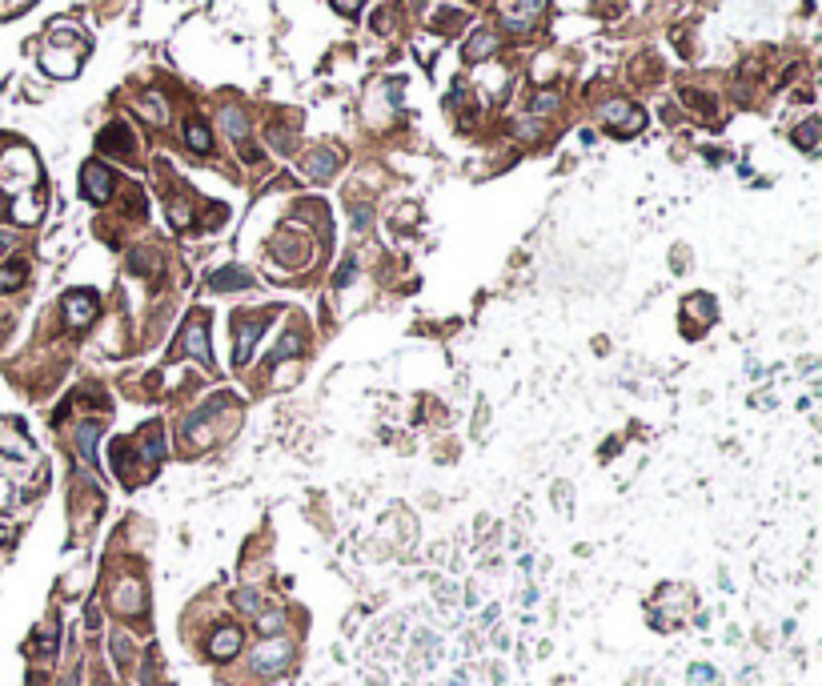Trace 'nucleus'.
Here are the masks:
<instances>
[{"instance_id": "f257e3e1", "label": "nucleus", "mask_w": 822, "mask_h": 686, "mask_svg": "<svg viewBox=\"0 0 822 686\" xmlns=\"http://www.w3.org/2000/svg\"><path fill=\"white\" fill-rule=\"evenodd\" d=\"M81 189L88 193V201H109V193H112V173L105 169V165H85V173H81Z\"/></svg>"}, {"instance_id": "f03ea898", "label": "nucleus", "mask_w": 822, "mask_h": 686, "mask_svg": "<svg viewBox=\"0 0 822 686\" xmlns=\"http://www.w3.org/2000/svg\"><path fill=\"white\" fill-rule=\"evenodd\" d=\"M602 117H606L610 125L618 121V125H622L618 133H638V129H642V112H638L634 105H622V100H618V105H606V109H602Z\"/></svg>"}, {"instance_id": "7ed1b4c3", "label": "nucleus", "mask_w": 822, "mask_h": 686, "mask_svg": "<svg viewBox=\"0 0 822 686\" xmlns=\"http://www.w3.org/2000/svg\"><path fill=\"white\" fill-rule=\"evenodd\" d=\"M64 309H68V321L73 325H85V321L97 317V297H93V293H68Z\"/></svg>"}, {"instance_id": "20e7f679", "label": "nucleus", "mask_w": 822, "mask_h": 686, "mask_svg": "<svg viewBox=\"0 0 822 686\" xmlns=\"http://www.w3.org/2000/svg\"><path fill=\"white\" fill-rule=\"evenodd\" d=\"M185 345L193 350V357L209 362V345H205V321H201V317H193V321H189V329H185Z\"/></svg>"}, {"instance_id": "39448f33", "label": "nucleus", "mask_w": 822, "mask_h": 686, "mask_svg": "<svg viewBox=\"0 0 822 686\" xmlns=\"http://www.w3.org/2000/svg\"><path fill=\"white\" fill-rule=\"evenodd\" d=\"M100 149H117V153H133V137L125 125H109L100 133Z\"/></svg>"}, {"instance_id": "423d86ee", "label": "nucleus", "mask_w": 822, "mask_h": 686, "mask_svg": "<svg viewBox=\"0 0 822 686\" xmlns=\"http://www.w3.org/2000/svg\"><path fill=\"white\" fill-rule=\"evenodd\" d=\"M337 169V161H333V153H313L309 161H305V173L309 177H317V181H325V177Z\"/></svg>"}, {"instance_id": "0eeeda50", "label": "nucleus", "mask_w": 822, "mask_h": 686, "mask_svg": "<svg viewBox=\"0 0 822 686\" xmlns=\"http://www.w3.org/2000/svg\"><path fill=\"white\" fill-rule=\"evenodd\" d=\"M237 642H241L237 630H221V634H217V642H213V658H229V654L237 650Z\"/></svg>"}, {"instance_id": "6e6552de", "label": "nucleus", "mask_w": 822, "mask_h": 686, "mask_svg": "<svg viewBox=\"0 0 822 686\" xmlns=\"http://www.w3.org/2000/svg\"><path fill=\"white\" fill-rule=\"evenodd\" d=\"M289 658V642H277V646H265L257 654V666H281Z\"/></svg>"}, {"instance_id": "1a4fd4ad", "label": "nucleus", "mask_w": 822, "mask_h": 686, "mask_svg": "<svg viewBox=\"0 0 822 686\" xmlns=\"http://www.w3.org/2000/svg\"><path fill=\"white\" fill-rule=\"evenodd\" d=\"M245 281H249V277H245V273H241V269H221V273H213V277H209V285H213V289H229V285H245Z\"/></svg>"}, {"instance_id": "9d476101", "label": "nucleus", "mask_w": 822, "mask_h": 686, "mask_svg": "<svg viewBox=\"0 0 822 686\" xmlns=\"http://www.w3.org/2000/svg\"><path fill=\"white\" fill-rule=\"evenodd\" d=\"M261 329H265V321H249V329H245V333L237 337V357H241V362H245V357H249L253 341H257V333H261Z\"/></svg>"}, {"instance_id": "9b49d317", "label": "nucleus", "mask_w": 822, "mask_h": 686, "mask_svg": "<svg viewBox=\"0 0 822 686\" xmlns=\"http://www.w3.org/2000/svg\"><path fill=\"white\" fill-rule=\"evenodd\" d=\"M189 149H193V153H209V149H213V141H209V133H205V125H189Z\"/></svg>"}, {"instance_id": "f8f14e48", "label": "nucleus", "mask_w": 822, "mask_h": 686, "mask_svg": "<svg viewBox=\"0 0 822 686\" xmlns=\"http://www.w3.org/2000/svg\"><path fill=\"white\" fill-rule=\"evenodd\" d=\"M486 52H494V37H489V32H477L474 45L465 49V57H470V61H477V57H486Z\"/></svg>"}, {"instance_id": "ddd939ff", "label": "nucleus", "mask_w": 822, "mask_h": 686, "mask_svg": "<svg viewBox=\"0 0 822 686\" xmlns=\"http://www.w3.org/2000/svg\"><path fill=\"white\" fill-rule=\"evenodd\" d=\"M20 281H25V265H8V269H0V289L20 285Z\"/></svg>"}, {"instance_id": "4468645a", "label": "nucleus", "mask_w": 822, "mask_h": 686, "mask_svg": "<svg viewBox=\"0 0 822 686\" xmlns=\"http://www.w3.org/2000/svg\"><path fill=\"white\" fill-rule=\"evenodd\" d=\"M814 133H818V121H806V125L794 133V141L802 145V149H814Z\"/></svg>"}, {"instance_id": "2eb2a0df", "label": "nucleus", "mask_w": 822, "mask_h": 686, "mask_svg": "<svg viewBox=\"0 0 822 686\" xmlns=\"http://www.w3.org/2000/svg\"><path fill=\"white\" fill-rule=\"evenodd\" d=\"M225 125H229V133H233V137H241V133H245V121H241L237 109H225Z\"/></svg>"}]
</instances>
